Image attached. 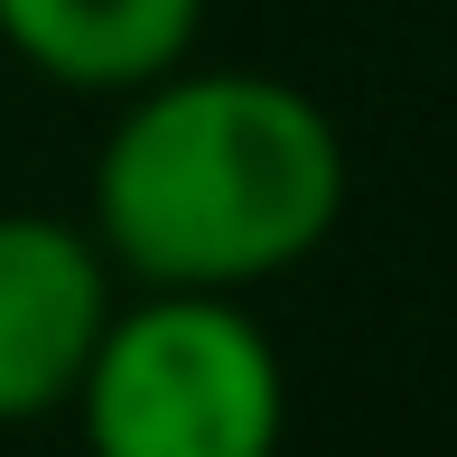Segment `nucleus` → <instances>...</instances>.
Listing matches in <instances>:
<instances>
[{
    "mask_svg": "<svg viewBox=\"0 0 457 457\" xmlns=\"http://www.w3.org/2000/svg\"><path fill=\"white\" fill-rule=\"evenodd\" d=\"M345 215V131L308 85L262 66H169L121 94L94 150L85 234L131 289H215L327 253Z\"/></svg>",
    "mask_w": 457,
    "mask_h": 457,
    "instance_id": "1",
    "label": "nucleus"
},
{
    "mask_svg": "<svg viewBox=\"0 0 457 457\" xmlns=\"http://www.w3.org/2000/svg\"><path fill=\"white\" fill-rule=\"evenodd\" d=\"M66 411L85 457H280L289 364L243 299L140 289L112 308Z\"/></svg>",
    "mask_w": 457,
    "mask_h": 457,
    "instance_id": "2",
    "label": "nucleus"
},
{
    "mask_svg": "<svg viewBox=\"0 0 457 457\" xmlns=\"http://www.w3.org/2000/svg\"><path fill=\"white\" fill-rule=\"evenodd\" d=\"M112 308L121 271L75 215H37V205L0 215V429L56 420L75 402Z\"/></svg>",
    "mask_w": 457,
    "mask_h": 457,
    "instance_id": "3",
    "label": "nucleus"
},
{
    "mask_svg": "<svg viewBox=\"0 0 457 457\" xmlns=\"http://www.w3.org/2000/svg\"><path fill=\"white\" fill-rule=\"evenodd\" d=\"M205 0H0V47L66 94L121 103L196 56Z\"/></svg>",
    "mask_w": 457,
    "mask_h": 457,
    "instance_id": "4",
    "label": "nucleus"
}]
</instances>
